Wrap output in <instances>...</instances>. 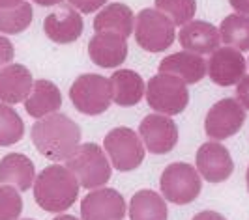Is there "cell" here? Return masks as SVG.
Listing matches in <instances>:
<instances>
[{"instance_id": "obj_4", "label": "cell", "mask_w": 249, "mask_h": 220, "mask_svg": "<svg viewBox=\"0 0 249 220\" xmlns=\"http://www.w3.org/2000/svg\"><path fill=\"white\" fill-rule=\"evenodd\" d=\"M146 101L150 109L156 110V114L163 116L182 114L189 103L187 84L175 75H154L146 86Z\"/></svg>"}, {"instance_id": "obj_16", "label": "cell", "mask_w": 249, "mask_h": 220, "mask_svg": "<svg viewBox=\"0 0 249 220\" xmlns=\"http://www.w3.org/2000/svg\"><path fill=\"white\" fill-rule=\"evenodd\" d=\"M178 39L187 52L202 56V54H212L213 50L219 49L221 36H219V28H215L210 23L189 21L178 32Z\"/></svg>"}, {"instance_id": "obj_21", "label": "cell", "mask_w": 249, "mask_h": 220, "mask_svg": "<svg viewBox=\"0 0 249 220\" xmlns=\"http://www.w3.org/2000/svg\"><path fill=\"white\" fill-rule=\"evenodd\" d=\"M133 23H135V15L131 12L129 6L114 2L107 4L100 10V13L94 19V30L98 32H112L122 37H129L133 32Z\"/></svg>"}, {"instance_id": "obj_22", "label": "cell", "mask_w": 249, "mask_h": 220, "mask_svg": "<svg viewBox=\"0 0 249 220\" xmlns=\"http://www.w3.org/2000/svg\"><path fill=\"white\" fill-rule=\"evenodd\" d=\"M112 101L120 107H133L144 97V80L133 69H118L111 79Z\"/></svg>"}, {"instance_id": "obj_12", "label": "cell", "mask_w": 249, "mask_h": 220, "mask_svg": "<svg viewBox=\"0 0 249 220\" xmlns=\"http://www.w3.org/2000/svg\"><path fill=\"white\" fill-rule=\"evenodd\" d=\"M197 172L208 183H223L234 170V160L229 149L219 142H204L197 149Z\"/></svg>"}, {"instance_id": "obj_32", "label": "cell", "mask_w": 249, "mask_h": 220, "mask_svg": "<svg viewBox=\"0 0 249 220\" xmlns=\"http://www.w3.org/2000/svg\"><path fill=\"white\" fill-rule=\"evenodd\" d=\"M191 220H227V219H225L223 215L215 213V211H200Z\"/></svg>"}, {"instance_id": "obj_26", "label": "cell", "mask_w": 249, "mask_h": 220, "mask_svg": "<svg viewBox=\"0 0 249 220\" xmlns=\"http://www.w3.org/2000/svg\"><path fill=\"white\" fill-rule=\"evenodd\" d=\"M32 23V6L28 2L19 4L12 10L0 8V32L2 34H19Z\"/></svg>"}, {"instance_id": "obj_29", "label": "cell", "mask_w": 249, "mask_h": 220, "mask_svg": "<svg viewBox=\"0 0 249 220\" xmlns=\"http://www.w3.org/2000/svg\"><path fill=\"white\" fill-rule=\"evenodd\" d=\"M107 4V0H70V6L81 13H94Z\"/></svg>"}, {"instance_id": "obj_17", "label": "cell", "mask_w": 249, "mask_h": 220, "mask_svg": "<svg viewBox=\"0 0 249 220\" xmlns=\"http://www.w3.org/2000/svg\"><path fill=\"white\" fill-rule=\"evenodd\" d=\"M34 86L32 73L21 63H10L0 69V103L17 105L23 103Z\"/></svg>"}, {"instance_id": "obj_24", "label": "cell", "mask_w": 249, "mask_h": 220, "mask_svg": "<svg viewBox=\"0 0 249 220\" xmlns=\"http://www.w3.org/2000/svg\"><path fill=\"white\" fill-rule=\"evenodd\" d=\"M219 36L231 49L249 50V15L232 13L225 17L219 26Z\"/></svg>"}, {"instance_id": "obj_15", "label": "cell", "mask_w": 249, "mask_h": 220, "mask_svg": "<svg viewBox=\"0 0 249 220\" xmlns=\"http://www.w3.org/2000/svg\"><path fill=\"white\" fill-rule=\"evenodd\" d=\"M88 54L96 65L114 69L127 58V41L112 32H98L88 43Z\"/></svg>"}, {"instance_id": "obj_35", "label": "cell", "mask_w": 249, "mask_h": 220, "mask_svg": "<svg viewBox=\"0 0 249 220\" xmlns=\"http://www.w3.org/2000/svg\"><path fill=\"white\" fill-rule=\"evenodd\" d=\"M36 4L39 6H45V8H49V6H60L64 0H34Z\"/></svg>"}, {"instance_id": "obj_6", "label": "cell", "mask_w": 249, "mask_h": 220, "mask_svg": "<svg viewBox=\"0 0 249 220\" xmlns=\"http://www.w3.org/2000/svg\"><path fill=\"white\" fill-rule=\"evenodd\" d=\"M175 23L156 8H146L135 17V39L148 52H161L175 43Z\"/></svg>"}, {"instance_id": "obj_8", "label": "cell", "mask_w": 249, "mask_h": 220, "mask_svg": "<svg viewBox=\"0 0 249 220\" xmlns=\"http://www.w3.org/2000/svg\"><path fill=\"white\" fill-rule=\"evenodd\" d=\"M105 153L109 155L114 170L131 172L144 160V144L141 136L129 127H114L103 140Z\"/></svg>"}, {"instance_id": "obj_25", "label": "cell", "mask_w": 249, "mask_h": 220, "mask_svg": "<svg viewBox=\"0 0 249 220\" xmlns=\"http://www.w3.org/2000/svg\"><path fill=\"white\" fill-rule=\"evenodd\" d=\"M25 136V123L10 105L0 103V146H13Z\"/></svg>"}, {"instance_id": "obj_33", "label": "cell", "mask_w": 249, "mask_h": 220, "mask_svg": "<svg viewBox=\"0 0 249 220\" xmlns=\"http://www.w3.org/2000/svg\"><path fill=\"white\" fill-rule=\"evenodd\" d=\"M229 4H231L240 15H249V0H229Z\"/></svg>"}, {"instance_id": "obj_28", "label": "cell", "mask_w": 249, "mask_h": 220, "mask_svg": "<svg viewBox=\"0 0 249 220\" xmlns=\"http://www.w3.org/2000/svg\"><path fill=\"white\" fill-rule=\"evenodd\" d=\"M23 213V198L17 189L0 185V220H19Z\"/></svg>"}, {"instance_id": "obj_18", "label": "cell", "mask_w": 249, "mask_h": 220, "mask_svg": "<svg viewBox=\"0 0 249 220\" xmlns=\"http://www.w3.org/2000/svg\"><path fill=\"white\" fill-rule=\"evenodd\" d=\"M160 73L175 75L178 79H182L186 84H197L200 79H204V75L208 71V65L202 56L180 50L175 54H169L160 62Z\"/></svg>"}, {"instance_id": "obj_30", "label": "cell", "mask_w": 249, "mask_h": 220, "mask_svg": "<svg viewBox=\"0 0 249 220\" xmlns=\"http://www.w3.org/2000/svg\"><path fill=\"white\" fill-rule=\"evenodd\" d=\"M15 56V49H13V43L8 37L0 36V69L10 65V62Z\"/></svg>"}, {"instance_id": "obj_37", "label": "cell", "mask_w": 249, "mask_h": 220, "mask_svg": "<svg viewBox=\"0 0 249 220\" xmlns=\"http://www.w3.org/2000/svg\"><path fill=\"white\" fill-rule=\"evenodd\" d=\"M246 183H248V190H249V166H248V172H246Z\"/></svg>"}, {"instance_id": "obj_27", "label": "cell", "mask_w": 249, "mask_h": 220, "mask_svg": "<svg viewBox=\"0 0 249 220\" xmlns=\"http://www.w3.org/2000/svg\"><path fill=\"white\" fill-rule=\"evenodd\" d=\"M156 10L165 13L175 26H184L195 17L197 0H156Z\"/></svg>"}, {"instance_id": "obj_5", "label": "cell", "mask_w": 249, "mask_h": 220, "mask_svg": "<svg viewBox=\"0 0 249 220\" xmlns=\"http://www.w3.org/2000/svg\"><path fill=\"white\" fill-rule=\"evenodd\" d=\"M70 99L75 109L83 114H103L112 103L111 80L96 73L81 75L70 88Z\"/></svg>"}, {"instance_id": "obj_19", "label": "cell", "mask_w": 249, "mask_h": 220, "mask_svg": "<svg viewBox=\"0 0 249 220\" xmlns=\"http://www.w3.org/2000/svg\"><path fill=\"white\" fill-rule=\"evenodd\" d=\"M60 107H62V94H60L58 86L45 79L34 80L32 92L25 99V109L28 116H32L36 120H43L51 114L58 112Z\"/></svg>"}, {"instance_id": "obj_2", "label": "cell", "mask_w": 249, "mask_h": 220, "mask_svg": "<svg viewBox=\"0 0 249 220\" xmlns=\"http://www.w3.org/2000/svg\"><path fill=\"white\" fill-rule=\"evenodd\" d=\"M79 198V181L60 164H51L39 172L34 181V200L47 213H64Z\"/></svg>"}, {"instance_id": "obj_34", "label": "cell", "mask_w": 249, "mask_h": 220, "mask_svg": "<svg viewBox=\"0 0 249 220\" xmlns=\"http://www.w3.org/2000/svg\"><path fill=\"white\" fill-rule=\"evenodd\" d=\"M25 0H0V8L2 10H12V8H17L19 4H23Z\"/></svg>"}, {"instance_id": "obj_3", "label": "cell", "mask_w": 249, "mask_h": 220, "mask_svg": "<svg viewBox=\"0 0 249 220\" xmlns=\"http://www.w3.org/2000/svg\"><path fill=\"white\" fill-rule=\"evenodd\" d=\"M66 162H68L66 168L77 177L79 187L96 190V189H101L105 183H109L111 179L112 168L107 160V155L94 142H87L79 146L77 151Z\"/></svg>"}, {"instance_id": "obj_13", "label": "cell", "mask_w": 249, "mask_h": 220, "mask_svg": "<svg viewBox=\"0 0 249 220\" xmlns=\"http://www.w3.org/2000/svg\"><path fill=\"white\" fill-rule=\"evenodd\" d=\"M206 65H208V75L213 84L232 86L246 77L248 62L240 50L223 47V49L213 50Z\"/></svg>"}, {"instance_id": "obj_10", "label": "cell", "mask_w": 249, "mask_h": 220, "mask_svg": "<svg viewBox=\"0 0 249 220\" xmlns=\"http://www.w3.org/2000/svg\"><path fill=\"white\" fill-rule=\"evenodd\" d=\"M139 136L150 153L167 155L178 144V127L169 116L148 114L139 125Z\"/></svg>"}, {"instance_id": "obj_38", "label": "cell", "mask_w": 249, "mask_h": 220, "mask_svg": "<svg viewBox=\"0 0 249 220\" xmlns=\"http://www.w3.org/2000/svg\"><path fill=\"white\" fill-rule=\"evenodd\" d=\"M23 220H34V219H23Z\"/></svg>"}, {"instance_id": "obj_7", "label": "cell", "mask_w": 249, "mask_h": 220, "mask_svg": "<svg viewBox=\"0 0 249 220\" xmlns=\"http://www.w3.org/2000/svg\"><path fill=\"white\" fill-rule=\"evenodd\" d=\"M163 198L176 205H186L195 202L200 194L202 181L197 168L187 162H173L161 173L160 179Z\"/></svg>"}, {"instance_id": "obj_31", "label": "cell", "mask_w": 249, "mask_h": 220, "mask_svg": "<svg viewBox=\"0 0 249 220\" xmlns=\"http://www.w3.org/2000/svg\"><path fill=\"white\" fill-rule=\"evenodd\" d=\"M236 101L244 107V109L249 110V75H246L240 82H238L236 88Z\"/></svg>"}, {"instance_id": "obj_36", "label": "cell", "mask_w": 249, "mask_h": 220, "mask_svg": "<svg viewBox=\"0 0 249 220\" xmlns=\"http://www.w3.org/2000/svg\"><path fill=\"white\" fill-rule=\"evenodd\" d=\"M53 220H79V219L73 217V215H58V217H54Z\"/></svg>"}, {"instance_id": "obj_14", "label": "cell", "mask_w": 249, "mask_h": 220, "mask_svg": "<svg viewBox=\"0 0 249 220\" xmlns=\"http://www.w3.org/2000/svg\"><path fill=\"white\" fill-rule=\"evenodd\" d=\"M83 28H85V23L81 19V13L68 4H60L43 21V30L47 37L60 45L77 41L83 34Z\"/></svg>"}, {"instance_id": "obj_9", "label": "cell", "mask_w": 249, "mask_h": 220, "mask_svg": "<svg viewBox=\"0 0 249 220\" xmlns=\"http://www.w3.org/2000/svg\"><path fill=\"white\" fill-rule=\"evenodd\" d=\"M246 123V109L236 99H221L208 110L204 120V131L213 142H221L225 138L234 136Z\"/></svg>"}, {"instance_id": "obj_1", "label": "cell", "mask_w": 249, "mask_h": 220, "mask_svg": "<svg viewBox=\"0 0 249 220\" xmlns=\"http://www.w3.org/2000/svg\"><path fill=\"white\" fill-rule=\"evenodd\" d=\"M36 149L49 160H68L81 146V127L66 114L54 112L37 120L30 131Z\"/></svg>"}, {"instance_id": "obj_20", "label": "cell", "mask_w": 249, "mask_h": 220, "mask_svg": "<svg viewBox=\"0 0 249 220\" xmlns=\"http://www.w3.org/2000/svg\"><path fill=\"white\" fill-rule=\"evenodd\" d=\"M36 181L34 162L23 153H8L0 160V183L25 192Z\"/></svg>"}, {"instance_id": "obj_23", "label": "cell", "mask_w": 249, "mask_h": 220, "mask_svg": "<svg viewBox=\"0 0 249 220\" xmlns=\"http://www.w3.org/2000/svg\"><path fill=\"white\" fill-rule=\"evenodd\" d=\"M167 204L156 190L142 189L129 200V220H167Z\"/></svg>"}, {"instance_id": "obj_11", "label": "cell", "mask_w": 249, "mask_h": 220, "mask_svg": "<svg viewBox=\"0 0 249 220\" xmlns=\"http://www.w3.org/2000/svg\"><path fill=\"white\" fill-rule=\"evenodd\" d=\"M125 200L114 189L101 187L88 192L81 202L83 220H124Z\"/></svg>"}]
</instances>
